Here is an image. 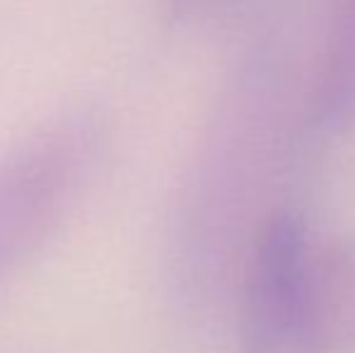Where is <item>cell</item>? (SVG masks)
I'll use <instances>...</instances> for the list:
<instances>
[{
    "instance_id": "3957f363",
    "label": "cell",
    "mask_w": 355,
    "mask_h": 353,
    "mask_svg": "<svg viewBox=\"0 0 355 353\" xmlns=\"http://www.w3.org/2000/svg\"><path fill=\"white\" fill-rule=\"evenodd\" d=\"M293 353H355V242L312 250Z\"/></svg>"
},
{
    "instance_id": "6da1fadb",
    "label": "cell",
    "mask_w": 355,
    "mask_h": 353,
    "mask_svg": "<svg viewBox=\"0 0 355 353\" xmlns=\"http://www.w3.org/2000/svg\"><path fill=\"white\" fill-rule=\"evenodd\" d=\"M99 138L94 121L68 117L24 136L0 157V291L68 218Z\"/></svg>"
},
{
    "instance_id": "7a4b0ae2",
    "label": "cell",
    "mask_w": 355,
    "mask_h": 353,
    "mask_svg": "<svg viewBox=\"0 0 355 353\" xmlns=\"http://www.w3.org/2000/svg\"><path fill=\"white\" fill-rule=\"evenodd\" d=\"M312 245L300 213L281 208L263 221L244 281V353H293Z\"/></svg>"
}]
</instances>
